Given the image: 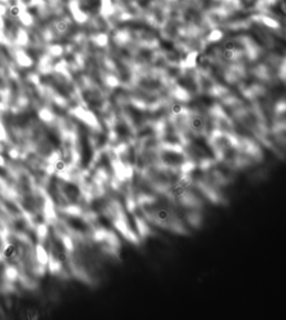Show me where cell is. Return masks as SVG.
<instances>
[{
	"label": "cell",
	"mask_w": 286,
	"mask_h": 320,
	"mask_svg": "<svg viewBox=\"0 0 286 320\" xmlns=\"http://www.w3.org/2000/svg\"><path fill=\"white\" fill-rule=\"evenodd\" d=\"M189 127L194 132H201L204 129V120L200 115H192L189 118Z\"/></svg>",
	"instance_id": "obj_1"
},
{
	"label": "cell",
	"mask_w": 286,
	"mask_h": 320,
	"mask_svg": "<svg viewBox=\"0 0 286 320\" xmlns=\"http://www.w3.org/2000/svg\"><path fill=\"white\" fill-rule=\"evenodd\" d=\"M102 1V14L104 15H110L113 13V7L111 0H101Z\"/></svg>",
	"instance_id": "obj_6"
},
{
	"label": "cell",
	"mask_w": 286,
	"mask_h": 320,
	"mask_svg": "<svg viewBox=\"0 0 286 320\" xmlns=\"http://www.w3.org/2000/svg\"><path fill=\"white\" fill-rule=\"evenodd\" d=\"M264 23L266 24L267 26H269V27H277L278 26V24L276 23L275 20H273L272 18H267V17H264Z\"/></svg>",
	"instance_id": "obj_10"
},
{
	"label": "cell",
	"mask_w": 286,
	"mask_h": 320,
	"mask_svg": "<svg viewBox=\"0 0 286 320\" xmlns=\"http://www.w3.org/2000/svg\"><path fill=\"white\" fill-rule=\"evenodd\" d=\"M106 36L105 35H100V36L97 37V44H100V45H104L106 43Z\"/></svg>",
	"instance_id": "obj_12"
},
{
	"label": "cell",
	"mask_w": 286,
	"mask_h": 320,
	"mask_svg": "<svg viewBox=\"0 0 286 320\" xmlns=\"http://www.w3.org/2000/svg\"><path fill=\"white\" fill-rule=\"evenodd\" d=\"M172 112H173L174 114H180V113L182 112V106L179 104H174L173 106H172Z\"/></svg>",
	"instance_id": "obj_11"
},
{
	"label": "cell",
	"mask_w": 286,
	"mask_h": 320,
	"mask_svg": "<svg viewBox=\"0 0 286 320\" xmlns=\"http://www.w3.org/2000/svg\"><path fill=\"white\" fill-rule=\"evenodd\" d=\"M221 37H222L221 31L220 30H214V31H211V34L209 35L208 39L211 41H219V39H221Z\"/></svg>",
	"instance_id": "obj_8"
},
{
	"label": "cell",
	"mask_w": 286,
	"mask_h": 320,
	"mask_svg": "<svg viewBox=\"0 0 286 320\" xmlns=\"http://www.w3.org/2000/svg\"><path fill=\"white\" fill-rule=\"evenodd\" d=\"M236 47H237V43H236L235 41H231V39L226 41L225 43H224V45H222L224 51H235Z\"/></svg>",
	"instance_id": "obj_7"
},
{
	"label": "cell",
	"mask_w": 286,
	"mask_h": 320,
	"mask_svg": "<svg viewBox=\"0 0 286 320\" xmlns=\"http://www.w3.org/2000/svg\"><path fill=\"white\" fill-rule=\"evenodd\" d=\"M69 9H71L72 14H73V16H74V18L76 21H78V23H84V21H86L87 16L81 10V8L78 7V3H75V1L71 3Z\"/></svg>",
	"instance_id": "obj_2"
},
{
	"label": "cell",
	"mask_w": 286,
	"mask_h": 320,
	"mask_svg": "<svg viewBox=\"0 0 286 320\" xmlns=\"http://www.w3.org/2000/svg\"><path fill=\"white\" fill-rule=\"evenodd\" d=\"M196 57L197 53H191V54L188 55V57H187V64H188V66H194L196 65Z\"/></svg>",
	"instance_id": "obj_9"
},
{
	"label": "cell",
	"mask_w": 286,
	"mask_h": 320,
	"mask_svg": "<svg viewBox=\"0 0 286 320\" xmlns=\"http://www.w3.org/2000/svg\"><path fill=\"white\" fill-rule=\"evenodd\" d=\"M18 254V248L16 245L13 244H9L3 248V256L6 259H13L15 256H17Z\"/></svg>",
	"instance_id": "obj_5"
},
{
	"label": "cell",
	"mask_w": 286,
	"mask_h": 320,
	"mask_svg": "<svg viewBox=\"0 0 286 320\" xmlns=\"http://www.w3.org/2000/svg\"><path fill=\"white\" fill-rule=\"evenodd\" d=\"M68 27H69L68 21L65 20V19H59V20H57L56 23L54 24L55 31H56L57 34H59V35H63V34L66 33V31L68 30Z\"/></svg>",
	"instance_id": "obj_4"
},
{
	"label": "cell",
	"mask_w": 286,
	"mask_h": 320,
	"mask_svg": "<svg viewBox=\"0 0 286 320\" xmlns=\"http://www.w3.org/2000/svg\"><path fill=\"white\" fill-rule=\"evenodd\" d=\"M154 218H156V222H159L160 224H166L168 223L170 218H171V214L168 209L166 208H159L156 210L154 213Z\"/></svg>",
	"instance_id": "obj_3"
}]
</instances>
